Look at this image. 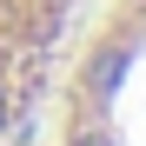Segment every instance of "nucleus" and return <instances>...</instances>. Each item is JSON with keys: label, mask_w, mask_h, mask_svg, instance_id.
Listing matches in <instances>:
<instances>
[{"label": "nucleus", "mask_w": 146, "mask_h": 146, "mask_svg": "<svg viewBox=\"0 0 146 146\" xmlns=\"http://www.w3.org/2000/svg\"><path fill=\"white\" fill-rule=\"evenodd\" d=\"M60 146H146V0H113L73 40L53 93Z\"/></svg>", "instance_id": "f257e3e1"}, {"label": "nucleus", "mask_w": 146, "mask_h": 146, "mask_svg": "<svg viewBox=\"0 0 146 146\" xmlns=\"http://www.w3.org/2000/svg\"><path fill=\"white\" fill-rule=\"evenodd\" d=\"M66 27H73V0H0V133L20 126V113L46 86Z\"/></svg>", "instance_id": "f03ea898"}]
</instances>
